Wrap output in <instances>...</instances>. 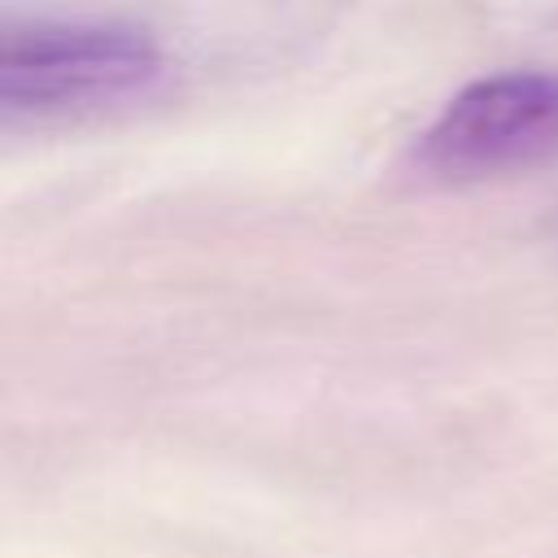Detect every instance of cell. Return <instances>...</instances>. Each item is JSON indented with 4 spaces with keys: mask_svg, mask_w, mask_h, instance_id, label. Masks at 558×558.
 <instances>
[{
    "mask_svg": "<svg viewBox=\"0 0 558 558\" xmlns=\"http://www.w3.org/2000/svg\"><path fill=\"white\" fill-rule=\"evenodd\" d=\"M157 74V48L118 26L0 35V109H65L113 100Z\"/></svg>",
    "mask_w": 558,
    "mask_h": 558,
    "instance_id": "7a4b0ae2",
    "label": "cell"
},
{
    "mask_svg": "<svg viewBox=\"0 0 558 558\" xmlns=\"http://www.w3.org/2000/svg\"><path fill=\"white\" fill-rule=\"evenodd\" d=\"M558 161V70H497L445 100L414 144L440 183H493Z\"/></svg>",
    "mask_w": 558,
    "mask_h": 558,
    "instance_id": "6da1fadb",
    "label": "cell"
}]
</instances>
